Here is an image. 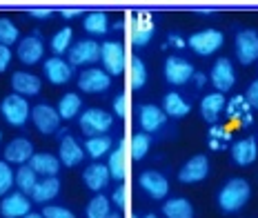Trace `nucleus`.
I'll list each match as a JSON object with an SVG mask.
<instances>
[{
    "instance_id": "obj_10",
    "label": "nucleus",
    "mask_w": 258,
    "mask_h": 218,
    "mask_svg": "<svg viewBox=\"0 0 258 218\" xmlns=\"http://www.w3.org/2000/svg\"><path fill=\"white\" fill-rule=\"evenodd\" d=\"M209 81L216 87L218 94H225L236 85V71L229 58H218L212 67V74H209Z\"/></svg>"
},
{
    "instance_id": "obj_1",
    "label": "nucleus",
    "mask_w": 258,
    "mask_h": 218,
    "mask_svg": "<svg viewBox=\"0 0 258 218\" xmlns=\"http://www.w3.org/2000/svg\"><path fill=\"white\" fill-rule=\"evenodd\" d=\"M251 187L245 178H229L218 191V207L225 214H238L249 203Z\"/></svg>"
},
{
    "instance_id": "obj_43",
    "label": "nucleus",
    "mask_w": 258,
    "mask_h": 218,
    "mask_svg": "<svg viewBox=\"0 0 258 218\" xmlns=\"http://www.w3.org/2000/svg\"><path fill=\"white\" fill-rule=\"evenodd\" d=\"M245 100H247V105H249L251 109H258V81H254L249 87H247Z\"/></svg>"
},
{
    "instance_id": "obj_26",
    "label": "nucleus",
    "mask_w": 258,
    "mask_h": 218,
    "mask_svg": "<svg viewBox=\"0 0 258 218\" xmlns=\"http://www.w3.org/2000/svg\"><path fill=\"white\" fill-rule=\"evenodd\" d=\"M125 154H127V142L118 140L114 152L109 154V163H107V169H109V176L114 180H122L125 178Z\"/></svg>"
},
{
    "instance_id": "obj_29",
    "label": "nucleus",
    "mask_w": 258,
    "mask_h": 218,
    "mask_svg": "<svg viewBox=\"0 0 258 218\" xmlns=\"http://www.w3.org/2000/svg\"><path fill=\"white\" fill-rule=\"evenodd\" d=\"M163 111L167 116H171V118H185V116H189L191 107H189V103H187V100H182L180 94L169 92V94H165Z\"/></svg>"
},
{
    "instance_id": "obj_17",
    "label": "nucleus",
    "mask_w": 258,
    "mask_h": 218,
    "mask_svg": "<svg viewBox=\"0 0 258 218\" xmlns=\"http://www.w3.org/2000/svg\"><path fill=\"white\" fill-rule=\"evenodd\" d=\"M27 214H31V203L20 191L5 196L3 203H0V216L5 218H25Z\"/></svg>"
},
{
    "instance_id": "obj_39",
    "label": "nucleus",
    "mask_w": 258,
    "mask_h": 218,
    "mask_svg": "<svg viewBox=\"0 0 258 218\" xmlns=\"http://www.w3.org/2000/svg\"><path fill=\"white\" fill-rule=\"evenodd\" d=\"M18 27L12 23L9 18H0V45L3 47H9V45H16L18 42Z\"/></svg>"
},
{
    "instance_id": "obj_21",
    "label": "nucleus",
    "mask_w": 258,
    "mask_h": 218,
    "mask_svg": "<svg viewBox=\"0 0 258 218\" xmlns=\"http://www.w3.org/2000/svg\"><path fill=\"white\" fill-rule=\"evenodd\" d=\"M42 69H45V78L51 85H67L69 81H72V65L64 62L62 58H58V56L49 58Z\"/></svg>"
},
{
    "instance_id": "obj_30",
    "label": "nucleus",
    "mask_w": 258,
    "mask_h": 218,
    "mask_svg": "<svg viewBox=\"0 0 258 218\" xmlns=\"http://www.w3.org/2000/svg\"><path fill=\"white\" fill-rule=\"evenodd\" d=\"M165 218H194V205L187 198H167L163 205Z\"/></svg>"
},
{
    "instance_id": "obj_45",
    "label": "nucleus",
    "mask_w": 258,
    "mask_h": 218,
    "mask_svg": "<svg viewBox=\"0 0 258 218\" xmlns=\"http://www.w3.org/2000/svg\"><path fill=\"white\" fill-rule=\"evenodd\" d=\"M9 65H12V49L0 45V74L7 71Z\"/></svg>"
},
{
    "instance_id": "obj_46",
    "label": "nucleus",
    "mask_w": 258,
    "mask_h": 218,
    "mask_svg": "<svg viewBox=\"0 0 258 218\" xmlns=\"http://www.w3.org/2000/svg\"><path fill=\"white\" fill-rule=\"evenodd\" d=\"M125 111H127V98H125V94H116V98H114V114L116 116H125Z\"/></svg>"
},
{
    "instance_id": "obj_33",
    "label": "nucleus",
    "mask_w": 258,
    "mask_h": 218,
    "mask_svg": "<svg viewBox=\"0 0 258 218\" xmlns=\"http://www.w3.org/2000/svg\"><path fill=\"white\" fill-rule=\"evenodd\" d=\"M85 31L91 36H105L109 31V18L103 12H91L85 16Z\"/></svg>"
},
{
    "instance_id": "obj_5",
    "label": "nucleus",
    "mask_w": 258,
    "mask_h": 218,
    "mask_svg": "<svg viewBox=\"0 0 258 218\" xmlns=\"http://www.w3.org/2000/svg\"><path fill=\"white\" fill-rule=\"evenodd\" d=\"M234 51L240 65H251L258 60V31L240 29L234 38Z\"/></svg>"
},
{
    "instance_id": "obj_32",
    "label": "nucleus",
    "mask_w": 258,
    "mask_h": 218,
    "mask_svg": "<svg viewBox=\"0 0 258 218\" xmlns=\"http://www.w3.org/2000/svg\"><path fill=\"white\" fill-rule=\"evenodd\" d=\"M80 109H83V98H80L78 94H64L60 98V103H58V116H60L62 120H69V118H76L80 114Z\"/></svg>"
},
{
    "instance_id": "obj_24",
    "label": "nucleus",
    "mask_w": 258,
    "mask_h": 218,
    "mask_svg": "<svg viewBox=\"0 0 258 218\" xmlns=\"http://www.w3.org/2000/svg\"><path fill=\"white\" fill-rule=\"evenodd\" d=\"M12 87L18 96H36L40 94V78L29 71H16L12 76Z\"/></svg>"
},
{
    "instance_id": "obj_14",
    "label": "nucleus",
    "mask_w": 258,
    "mask_h": 218,
    "mask_svg": "<svg viewBox=\"0 0 258 218\" xmlns=\"http://www.w3.org/2000/svg\"><path fill=\"white\" fill-rule=\"evenodd\" d=\"M165 120H167V116H165V111L158 107V105H141L138 107V125H141L143 134H154V131H158L160 127L165 125Z\"/></svg>"
},
{
    "instance_id": "obj_42",
    "label": "nucleus",
    "mask_w": 258,
    "mask_h": 218,
    "mask_svg": "<svg viewBox=\"0 0 258 218\" xmlns=\"http://www.w3.org/2000/svg\"><path fill=\"white\" fill-rule=\"evenodd\" d=\"M42 218H76L67 207H60V205H47L42 209Z\"/></svg>"
},
{
    "instance_id": "obj_9",
    "label": "nucleus",
    "mask_w": 258,
    "mask_h": 218,
    "mask_svg": "<svg viewBox=\"0 0 258 218\" xmlns=\"http://www.w3.org/2000/svg\"><path fill=\"white\" fill-rule=\"evenodd\" d=\"M207 176H209V158L205 156V154H196V156H191L178 172V180L185 183V185L201 183V180H205Z\"/></svg>"
},
{
    "instance_id": "obj_13",
    "label": "nucleus",
    "mask_w": 258,
    "mask_h": 218,
    "mask_svg": "<svg viewBox=\"0 0 258 218\" xmlns=\"http://www.w3.org/2000/svg\"><path fill=\"white\" fill-rule=\"evenodd\" d=\"M67 54H69V62H72V65L85 67V65H91V62L100 60V45L96 40H80Z\"/></svg>"
},
{
    "instance_id": "obj_48",
    "label": "nucleus",
    "mask_w": 258,
    "mask_h": 218,
    "mask_svg": "<svg viewBox=\"0 0 258 218\" xmlns=\"http://www.w3.org/2000/svg\"><path fill=\"white\" fill-rule=\"evenodd\" d=\"M53 12H51V9H34V12H29V16H31V18H49V16H51Z\"/></svg>"
},
{
    "instance_id": "obj_36",
    "label": "nucleus",
    "mask_w": 258,
    "mask_h": 218,
    "mask_svg": "<svg viewBox=\"0 0 258 218\" xmlns=\"http://www.w3.org/2000/svg\"><path fill=\"white\" fill-rule=\"evenodd\" d=\"M72 38H74V31L72 27H62L60 31H56L51 38V51L60 58V54H67L72 49Z\"/></svg>"
},
{
    "instance_id": "obj_23",
    "label": "nucleus",
    "mask_w": 258,
    "mask_h": 218,
    "mask_svg": "<svg viewBox=\"0 0 258 218\" xmlns=\"http://www.w3.org/2000/svg\"><path fill=\"white\" fill-rule=\"evenodd\" d=\"M258 158V145L254 138H243V140L232 145V161L240 167H247Z\"/></svg>"
},
{
    "instance_id": "obj_28",
    "label": "nucleus",
    "mask_w": 258,
    "mask_h": 218,
    "mask_svg": "<svg viewBox=\"0 0 258 218\" xmlns=\"http://www.w3.org/2000/svg\"><path fill=\"white\" fill-rule=\"evenodd\" d=\"M225 111H227V116L232 120H240L243 127L251 125V107L247 105L245 96H236V98H232L227 103V107H225Z\"/></svg>"
},
{
    "instance_id": "obj_12",
    "label": "nucleus",
    "mask_w": 258,
    "mask_h": 218,
    "mask_svg": "<svg viewBox=\"0 0 258 218\" xmlns=\"http://www.w3.org/2000/svg\"><path fill=\"white\" fill-rule=\"evenodd\" d=\"M109 85H111V76L105 69H98V67L85 69L78 76V87L87 94H100L105 89H109Z\"/></svg>"
},
{
    "instance_id": "obj_37",
    "label": "nucleus",
    "mask_w": 258,
    "mask_h": 218,
    "mask_svg": "<svg viewBox=\"0 0 258 218\" xmlns=\"http://www.w3.org/2000/svg\"><path fill=\"white\" fill-rule=\"evenodd\" d=\"M229 131L225 129L223 125H212L209 127V147H212L214 152H223V150H227V145H229Z\"/></svg>"
},
{
    "instance_id": "obj_40",
    "label": "nucleus",
    "mask_w": 258,
    "mask_h": 218,
    "mask_svg": "<svg viewBox=\"0 0 258 218\" xmlns=\"http://www.w3.org/2000/svg\"><path fill=\"white\" fill-rule=\"evenodd\" d=\"M149 147H152L149 134H136L132 138V158L134 161H143V158L147 156Z\"/></svg>"
},
{
    "instance_id": "obj_16",
    "label": "nucleus",
    "mask_w": 258,
    "mask_h": 218,
    "mask_svg": "<svg viewBox=\"0 0 258 218\" xmlns=\"http://www.w3.org/2000/svg\"><path fill=\"white\" fill-rule=\"evenodd\" d=\"M85 158V150L80 147V142L74 136L64 134L60 140V147H58V161L64 167H76V165L83 163Z\"/></svg>"
},
{
    "instance_id": "obj_2",
    "label": "nucleus",
    "mask_w": 258,
    "mask_h": 218,
    "mask_svg": "<svg viewBox=\"0 0 258 218\" xmlns=\"http://www.w3.org/2000/svg\"><path fill=\"white\" fill-rule=\"evenodd\" d=\"M78 125H80V129H83V134L87 138L105 136L107 131L111 129V125H114V116H111L109 111H105V109L91 107L78 118Z\"/></svg>"
},
{
    "instance_id": "obj_49",
    "label": "nucleus",
    "mask_w": 258,
    "mask_h": 218,
    "mask_svg": "<svg viewBox=\"0 0 258 218\" xmlns=\"http://www.w3.org/2000/svg\"><path fill=\"white\" fill-rule=\"evenodd\" d=\"M62 18H78L83 16V9H67V12H60Z\"/></svg>"
},
{
    "instance_id": "obj_19",
    "label": "nucleus",
    "mask_w": 258,
    "mask_h": 218,
    "mask_svg": "<svg viewBox=\"0 0 258 218\" xmlns=\"http://www.w3.org/2000/svg\"><path fill=\"white\" fill-rule=\"evenodd\" d=\"M31 158H34V145H31V140H27V138H14V140L5 147V161L7 163H16L23 167Z\"/></svg>"
},
{
    "instance_id": "obj_44",
    "label": "nucleus",
    "mask_w": 258,
    "mask_h": 218,
    "mask_svg": "<svg viewBox=\"0 0 258 218\" xmlns=\"http://www.w3.org/2000/svg\"><path fill=\"white\" fill-rule=\"evenodd\" d=\"M111 200H114V205L118 207V209H122V207L127 205V189L122 187V185L120 187H116V191L111 194Z\"/></svg>"
},
{
    "instance_id": "obj_6",
    "label": "nucleus",
    "mask_w": 258,
    "mask_h": 218,
    "mask_svg": "<svg viewBox=\"0 0 258 218\" xmlns=\"http://www.w3.org/2000/svg\"><path fill=\"white\" fill-rule=\"evenodd\" d=\"M100 62L109 76H120L125 71V49L118 40H109L100 45Z\"/></svg>"
},
{
    "instance_id": "obj_3",
    "label": "nucleus",
    "mask_w": 258,
    "mask_h": 218,
    "mask_svg": "<svg viewBox=\"0 0 258 218\" xmlns=\"http://www.w3.org/2000/svg\"><path fill=\"white\" fill-rule=\"evenodd\" d=\"M0 114H3V118L7 120L9 125L20 127L31 118V107H29V103H27V98H23V96L9 94V96H5L3 103H0Z\"/></svg>"
},
{
    "instance_id": "obj_53",
    "label": "nucleus",
    "mask_w": 258,
    "mask_h": 218,
    "mask_svg": "<svg viewBox=\"0 0 258 218\" xmlns=\"http://www.w3.org/2000/svg\"><path fill=\"white\" fill-rule=\"evenodd\" d=\"M143 218H158V216H156V214H145Z\"/></svg>"
},
{
    "instance_id": "obj_34",
    "label": "nucleus",
    "mask_w": 258,
    "mask_h": 218,
    "mask_svg": "<svg viewBox=\"0 0 258 218\" xmlns=\"http://www.w3.org/2000/svg\"><path fill=\"white\" fill-rule=\"evenodd\" d=\"M111 150V140L109 136H94V138H87V142H85V154H89L91 158H103L107 152Z\"/></svg>"
},
{
    "instance_id": "obj_18",
    "label": "nucleus",
    "mask_w": 258,
    "mask_h": 218,
    "mask_svg": "<svg viewBox=\"0 0 258 218\" xmlns=\"http://www.w3.org/2000/svg\"><path fill=\"white\" fill-rule=\"evenodd\" d=\"M156 27H154V20L152 14H136L134 16V27H132V42L136 47H147V42L154 38Z\"/></svg>"
},
{
    "instance_id": "obj_8",
    "label": "nucleus",
    "mask_w": 258,
    "mask_h": 218,
    "mask_svg": "<svg viewBox=\"0 0 258 218\" xmlns=\"http://www.w3.org/2000/svg\"><path fill=\"white\" fill-rule=\"evenodd\" d=\"M31 120H34L36 129L40 131V134L49 136V134H56L58 129H60V116H58V109H53L51 105H36L34 109H31Z\"/></svg>"
},
{
    "instance_id": "obj_50",
    "label": "nucleus",
    "mask_w": 258,
    "mask_h": 218,
    "mask_svg": "<svg viewBox=\"0 0 258 218\" xmlns=\"http://www.w3.org/2000/svg\"><path fill=\"white\" fill-rule=\"evenodd\" d=\"M194 81H196V87H205L207 76H205V74H194Z\"/></svg>"
},
{
    "instance_id": "obj_27",
    "label": "nucleus",
    "mask_w": 258,
    "mask_h": 218,
    "mask_svg": "<svg viewBox=\"0 0 258 218\" xmlns=\"http://www.w3.org/2000/svg\"><path fill=\"white\" fill-rule=\"evenodd\" d=\"M60 194V180L58 178H40L38 185L31 191V198L36 203H49Z\"/></svg>"
},
{
    "instance_id": "obj_52",
    "label": "nucleus",
    "mask_w": 258,
    "mask_h": 218,
    "mask_svg": "<svg viewBox=\"0 0 258 218\" xmlns=\"http://www.w3.org/2000/svg\"><path fill=\"white\" fill-rule=\"evenodd\" d=\"M107 218H120V214H118V211H114V214H109Z\"/></svg>"
},
{
    "instance_id": "obj_35",
    "label": "nucleus",
    "mask_w": 258,
    "mask_h": 218,
    "mask_svg": "<svg viewBox=\"0 0 258 218\" xmlns=\"http://www.w3.org/2000/svg\"><path fill=\"white\" fill-rule=\"evenodd\" d=\"M87 218H107L111 214V207H109V198L103 194L94 196V198L87 203V209H85Z\"/></svg>"
},
{
    "instance_id": "obj_38",
    "label": "nucleus",
    "mask_w": 258,
    "mask_h": 218,
    "mask_svg": "<svg viewBox=\"0 0 258 218\" xmlns=\"http://www.w3.org/2000/svg\"><path fill=\"white\" fill-rule=\"evenodd\" d=\"M129 74H132L134 89H143L145 85H147V67H145L143 58H138V56L132 58V69H129Z\"/></svg>"
},
{
    "instance_id": "obj_25",
    "label": "nucleus",
    "mask_w": 258,
    "mask_h": 218,
    "mask_svg": "<svg viewBox=\"0 0 258 218\" xmlns=\"http://www.w3.org/2000/svg\"><path fill=\"white\" fill-rule=\"evenodd\" d=\"M29 167L42 178H56V174L60 172V161L51 154H34V158L29 161Z\"/></svg>"
},
{
    "instance_id": "obj_15",
    "label": "nucleus",
    "mask_w": 258,
    "mask_h": 218,
    "mask_svg": "<svg viewBox=\"0 0 258 218\" xmlns=\"http://www.w3.org/2000/svg\"><path fill=\"white\" fill-rule=\"evenodd\" d=\"M18 58L25 62V65H38L42 54H45V45H42V38L38 34L25 36L23 40L18 42V49H16Z\"/></svg>"
},
{
    "instance_id": "obj_7",
    "label": "nucleus",
    "mask_w": 258,
    "mask_h": 218,
    "mask_svg": "<svg viewBox=\"0 0 258 218\" xmlns=\"http://www.w3.org/2000/svg\"><path fill=\"white\" fill-rule=\"evenodd\" d=\"M165 78H167L169 85H174V87H180V85L189 83L194 78V65L189 60H185V58L180 56H169L167 60H165Z\"/></svg>"
},
{
    "instance_id": "obj_20",
    "label": "nucleus",
    "mask_w": 258,
    "mask_h": 218,
    "mask_svg": "<svg viewBox=\"0 0 258 218\" xmlns=\"http://www.w3.org/2000/svg\"><path fill=\"white\" fill-rule=\"evenodd\" d=\"M225 107H227V100H225L223 94H218V92L207 94L201 103V116L209 125H218V118L225 111Z\"/></svg>"
},
{
    "instance_id": "obj_22",
    "label": "nucleus",
    "mask_w": 258,
    "mask_h": 218,
    "mask_svg": "<svg viewBox=\"0 0 258 218\" xmlns=\"http://www.w3.org/2000/svg\"><path fill=\"white\" fill-rule=\"evenodd\" d=\"M109 169H107V165H100V163H91L87 169L83 172V183L85 187L91 189V191H100L107 187V183H109Z\"/></svg>"
},
{
    "instance_id": "obj_4",
    "label": "nucleus",
    "mask_w": 258,
    "mask_h": 218,
    "mask_svg": "<svg viewBox=\"0 0 258 218\" xmlns=\"http://www.w3.org/2000/svg\"><path fill=\"white\" fill-rule=\"evenodd\" d=\"M225 42V36L223 31L218 29H203V31H196V34L189 36L187 40V47H191L194 54L198 56H212L214 51H218Z\"/></svg>"
},
{
    "instance_id": "obj_31",
    "label": "nucleus",
    "mask_w": 258,
    "mask_h": 218,
    "mask_svg": "<svg viewBox=\"0 0 258 218\" xmlns=\"http://www.w3.org/2000/svg\"><path fill=\"white\" fill-rule=\"evenodd\" d=\"M14 185L20 189V194H29L34 191V187L38 185V174L29 167V165H23L20 169H16V176H14Z\"/></svg>"
},
{
    "instance_id": "obj_47",
    "label": "nucleus",
    "mask_w": 258,
    "mask_h": 218,
    "mask_svg": "<svg viewBox=\"0 0 258 218\" xmlns=\"http://www.w3.org/2000/svg\"><path fill=\"white\" fill-rule=\"evenodd\" d=\"M167 45L176 47V49H185V47H187V40L182 38V36H178V34H169V36H167Z\"/></svg>"
},
{
    "instance_id": "obj_11",
    "label": "nucleus",
    "mask_w": 258,
    "mask_h": 218,
    "mask_svg": "<svg viewBox=\"0 0 258 218\" xmlns=\"http://www.w3.org/2000/svg\"><path fill=\"white\" fill-rule=\"evenodd\" d=\"M138 187H141L149 198L163 200L165 196L169 194V180L160 172H152V169H149V172H143L141 176H138Z\"/></svg>"
},
{
    "instance_id": "obj_41",
    "label": "nucleus",
    "mask_w": 258,
    "mask_h": 218,
    "mask_svg": "<svg viewBox=\"0 0 258 218\" xmlns=\"http://www.w3.org/2000/svg\"><path fill=\"white\" fill-rule=\"evenodd\" d=\"M14 169L9 167L7 161H0V196H9V189L14 187Z\"/></svg>"
},
{
    "instance_id": "obj_51",
    "label": "nucleus",
    "mask_w": 258,
    "mask_h": 218,
    "mask_svg": "<svg viewBox=\"0 0 258 218\" xmlns=\"http://www.w3.org/2000/svg\"><path fill=\"white\" fill-rule=\"evenodd\" d=\"M25 218H42V214H27Z\"/></svg>"
}]
</instances>
